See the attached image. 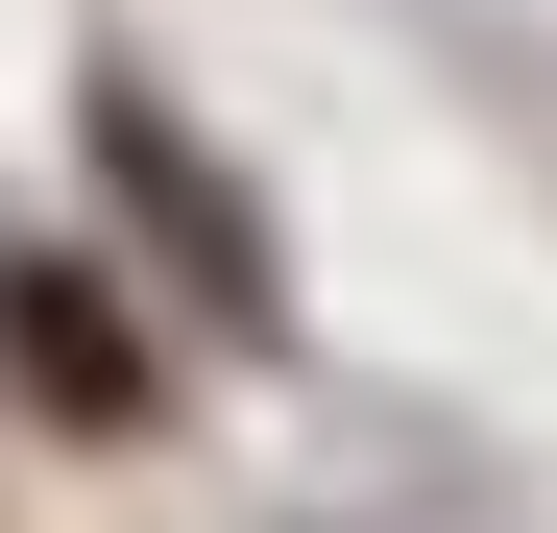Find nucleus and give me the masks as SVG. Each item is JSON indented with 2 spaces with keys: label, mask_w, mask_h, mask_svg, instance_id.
<instances>
[{
  "label": "nucleus",
  "mask_w": 557,
  "mask_h": 533,
  "mask_svg": "<svg viewBox=\"0 0 557 533\" xmlns=\"http://www.w3.org/2000/svg\"><path fill=\"white\" fill-rule=\"evenodd\" d=\"M0 364H25L49 412H122V388H146V364H122V315L73 292V266H0Z\"/></svg>",
  "instance_id": "f257e3e1"
}]
</instances>
